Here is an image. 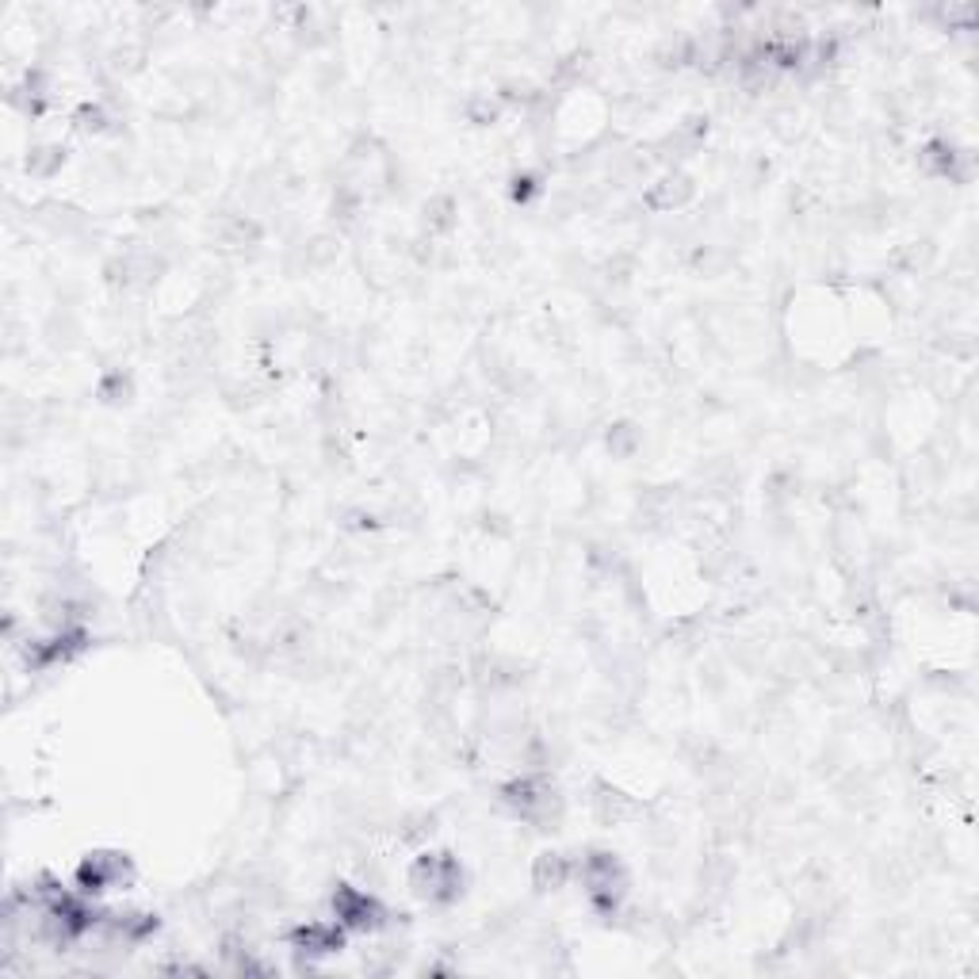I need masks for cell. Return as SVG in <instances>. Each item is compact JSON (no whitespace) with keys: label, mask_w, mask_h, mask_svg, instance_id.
<instances>
[{"label":"cell","mask_w":979,"mask_h":979,"mask_svg":"<svg viewBox=\"0 0 979 979\" xmlns=\"http://www.w3.org/2000/svg\"><path fill=\"white\" fill-rule=\"evenodd\" d=\"M689 199H693V180L681 173V169H670L658 184H651L647 207H651V211H677V207H685Z\"/></svg>","instance_id":"1"},{"label":"cell","mask_w":979,"mask_h":979,"mask_svg":"<svg viewBox=\"0 0 979 979\" xmlns=\"http://www.w3.org/2000/svg\"><path fill=\"white\" fill-rule=\"evenodd\" d=\"M566 880H570V857L566 853H540L536 857V865H532V884L540 888V892H555V888H563Z\"/></svg>","instance_id":"2"},{"label":"cell","mask_w":979,"mask_h":979,"mask_svg":"<svg viewBox=\"0 0 979 979\" xmlns=\"http://www.w3.org/2000/svg\"><path fill=\"white\" fill-rule=\"evenodd\" d=\"M62 161H66V150H62V146H35L31 157H27V173L50 176Z\"/></svg>","instance_id":"3"}]
</instances>
